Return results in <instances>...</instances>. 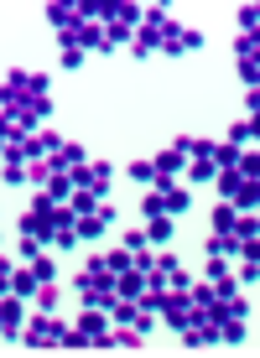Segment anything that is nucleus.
Here are the masks:
<instances>
[{
    "instance_id": "obj_18",
    "label": "nucleus",
    "mask_w": 260,
    "mask_h": 358,
    "mask_svg": "<svg viewBox=\"0 0 260 358\" xmlns=\"http://www.w3.org/2000/svg\"><path fill=\"white\" fill-rule=\"evenodd\" d=\"M234 171H240L245 182H260V156H255V151H245V156H240V166H234Z\"/></svg>"
},
{
    "instance_id": "obj_8",
    "label": "nucleus",
    "mask_w": 260,
    "mask_h": 358,
    "mask_svg": "<svg viewBox=\"0 0 260 358\" xmlns=\"http://www.w3.org/2000/svg\"><path fill=\"white\" fill-rule=\"evenodd\" d=\"M68 208H73V213H78V218H89V213H99V192H89V187H73Z\"/></svg>"
},
{
    "instance_id": "obj_9",
    "label": "nucleus",
    "mask_w": 260,
    "mask_h": 358,
    "mask_svg": "<svg viewBox=\"0 0 260 358\" xmlns=\"http://www.w3.org/2000/svg\"><path fill=\"white\" fill-rule=\"evenodd\" d=\"M203 250L224 260V255H240V239H234V234H208V239H203Z\"/></svg>"
},
{
    "instance_id": "obj_24",
    "label": "nucleus",
    "mask_w": 260,
    "mask_h": 358,
    "mask_svg": "<svg viewBox=\"0 0 260 358\" xmlns=\"http://www.w3.org/2000/svg\"><path fill=\"white\" fill-rule=\"evenodd\" d=\"M36 312H57V291L53 286H36Z\"/></svg>"
},
{
    "instance_id": "obj_21",
    "label": "nucleus",
    "mask_w": 260,
    "mask_h": 358,
    "mask_svg": "<svg viewBox=\"0 0 260 358\" xmlns=\"http://www.w3.org/2000/svg\"><path fill=\"white\" fill-rule=\"evenodd\" d=\"M250 141H255V120H250V125H245V120H240V125L229 130V145H240V151H245V145H250Z\"/></svg>"
},
{
    "instance_id": "obj_25",
    "label": "nucleus",
    "mask_w": 260,
    "mask_h": 358,
    "mask_svg": "<svg viewBox=\"0 0 260 358\" xmlns=\"http://www.w3.org/2000/svg\"><path fill=\"white\" fill-rule=\"evenodd\" d=\"M240 78H245V83H250V89H255V83H260V63H255V57H240Z\"/></svg>"
},
{
    "instance_id": "obj_1",
    "label": "nucleus",
    "mask_w": 260,
    "mask_h": 358,
    "mask_svg": "<svg viewBox=\"0 0 260 358\" xmlns=\"http://www.w3.org/2000/svg\"><path fill=\"white\" fill-rule=\"evenodd\" d=\"M78 301H83V306H109V301H115V275H109V270H99V265H83V275H78Z\"/></svg>"
},
{
    "instance_id": "obj_23",
    "label": "nucleus",
    "mask_w": 260,
    "mask_h": 358,
    "mask_svg": "<svg viewBox=\"0 0 260 358\" xmlns=\"http://www.w3.org/2000/svg\"><path fill=\"white\" fill-rule=\"evenodd\" d=\"M208 286H214V296H224V301H229V296H240V280H229V275H214Z\"/></svg>"
},
{
    "instance_id": "obj_15",
    "label": "nucleus",
    "mask_w": 260,
    "mask_h": 358,
    "mask_svg": "<svg viewBox=\"0 0 260 358\" xmlns=\"http://www.w3.org/2000/svg\"><path fill=\"white\" fill-rule=\"evenodd\" d=\"M234 21H240V36H255V27H260V6H240V10H234Z\"/></svg>"
},
{
    "instance_id": "obj_29",
    "label": "nucleus",
    "mask_w": 260,
    "mask_h": 358,
    "mask_svg": "<svg viewBox=\"0 0 260 358\" xmlns=\"http://www.w3.org/2000/svg\"><path fill=\"white\" fill-rule=\"evenodd\" d=\"M36 255H42V244H36V239H27V234H21V260H36Z\"/></svg>"
},
{
    "instance_id": "obj_27",
    "label": "nucleus",
    "mask_w": 260,
    "mask_h": 358,
    "mask_svg": "<svg viewBox=\"0 0 260 358\" xmlns=\"http://www.w3.org/2000/svg\"><path fill=\"white\" fill-rule=\"evenodd\" d=\"M130 177H135V182H156V166H151V162H135Z\"/></svg>"
},
{
    "instance_id": "obj_4",
    "label": "nucleus",
    "mask_w": 260,
    "mask_h": 358,
    "mask_svg": "<svg viewBox=\"0 0 260 358\" xmlns=\"http://www.w3.org/2000/svg\"><path fill=\"white\" fill-rule=\"evenodd\" d=\"M156 317H167V327H188L193 322V301H188V291H167V301H162V312Z\"/></svg>"
},
{
    "instance_id": "obj_26",
    "label": "nucleus",
    "mask_w": 260,
    "mask_h": 358,
    "mask_svg": "<svg viewBox=\"0 0 260 358\" xmlns=\"http://www.w3.org/2000/svg\"><path fill=\"white\" fill-rule=\"evenodd\" d=\"M125 250L130 255H146V234L141 229H125Z\"/></svg>"
},
{
    "instance_id": "obj_2",
    "label": "nucleus",
    "mask_w": 260,
    "mask_h": 358,
    "mask_svg": "<svg viewBox=\"0 0 260 358\" xmlns=\"http://www.w3.org/2000/svg\"><path fill=\"white\" fill-rule=\"evenodd\" d=\"M21 343H27V348H57V343H63V322H57L53 312H36V317L21 322Z\"/></svg>"
},
{
    "instance_id": "obj_7",
    "label": "nucleus",
    "mask_w": 260,
    "mask_h": 358,
    "mask_svg": "<svg viewBox=\"0 0 260 358\" xmlns=\"http://www.w3.org/2000/svg\"><path fill=\"white\" fill-rule=\"evenodd\" d=\"M151 166H156V177H177V171H182V166H188V156H182V151H172V145H167V151H162V156H156V162H151Z\"/></svg>"
},
{
    "instance_id": "obj_10",
    "label": "nucleus",
    "mask_w": 260,
    "mask_h": 358,
    "mask_svg": "<svg viewBox=\"0 0 260 358\" xmlns=\"http://www.w3.org/2000/svg\"><path fill=\"white\" fill-rule=\"evenodd\" d=\"M135 260H130V250L120 244V250H109V255H99V270H109V275H120V270H130Z\"/></svg>"
},
{
    "instance_id": "obj_11",
    "label": "nucleus",
    "mask_w": 260,
    "mask_h": 358,
    "mask_svg": "<svg viewBox=\"0 0 260 358\" xmlns=\"http://www.w3.org/2000/svg\"><path fill=\"white\" fill-rule=\"evenodd\" d=\"M11 296H21V301H27V296H36V275H32V265H27V270H11Z\"/></svg>"
},
{
    "instance_id": "obj_17",
    "label": "nucleus",
    "mask_w": 260,
    "mask_h": 358,
    "mask_svg": "<svg viewBox=\"0 0 260 358\" xmlns=\"http://www.w3.org/2000/svg\"><path fill=\"white\" fill-rule=\"evenodd\" d=\"M167 239H172V224L162 213V218H151V229H146V244H167Z\"/></svg>"
},
{
    "instance_id": "obj_6",
    "label": "nucleus",
    "mask_w": 260,
    "mask_h": 358,
    "mask_svg": "<svg viewBox=\"0 0 260 358\" xmlns=\"http://www.w3.org/2000/svg\"><path fill=\"white\" fill-rule=\"evenodd\" d=\"M42 16L63 31V27H73V21H78V10H73V0H53V6H42Z\"/></svg>"
},
{
    "instance_id": "obj_16",
    "label": "nucleus",
    "mask_w": 260,
    "mask_h": 358,
    "mask_svg": "<svg viewBox=\"0 0 260 358\" xmlns=\"http://www.w3.org/2000/svg\"><path fill=\"white\" fill-rule=\"evenodd\" d=\"M255 229H260V224H255V213H240V218H234V229H229V234H234L240 244H250V239H255Z\"/></svg>"
},
{
    "instance_id": "obj_3",
    "label": "nucleus",
    "mask_w": 260,
    "mask_h": 358,
    "mask_svg": "<svg viewBox=\"0 0 260 358\" xmlns=\"http://www.w3.org/2000/svg\"><path fill=\"white\" fill-rule=\"evenodd\" d=\"M21 322H27V301L0 296V338H21Z\"/></svg>"
},
{
    "instance_id": "obj_5",
    "label": "nucleus",
    "mask_w": 260,
    "mask_h": 358,
    "mask_svg": "<svg viewBox=\"0 0 260 358\" xmlns=\"http://www.w3.org/2000/svg\"><path fill=\"white\" fill-rule=\"evenodd\" d=\"M255 203H260V182H245L240 177V187L229 192V208H234V213H255Z\"/></svg>"
},
{
    "instance_id": "obj_12",
    "label": "nucleus",
    "mask_w": 260,
    "mask_h": 358,
    "mask_svg": "<svg viewBox=\"0 0 260 358\" xmlns=\"http://www.w3.org/2000/svg\"><path fill=\"white\" fill-rule=\"evenodd\" d=\"M240 156H245L240 145H214V156H208V162H214L219 171H234V166H240Z\"/></svg>"
},
{
    "instance_id": "obj_14",
    "label": "nucleus",
    "mask_w": 260,
    "mask_h": 358,
    "mask_svg": "<svg viewBox=\"0 0 260 358\" xmlns=\"http://www.w3.org/2000/svg\"><path fill=\"white\" fill-rule=\"evenodd\" d=\"M57 348H73V353H83V348H94V338L83 327H63V343H57Z\"/></svg>"
},
{
    "instance_id": "obj_28",
    "label": "nucleus",
    "mask_w": 260,
    "mask_h": 358,
    "mask_svg": "<svg viewBox=\"0 0 260 358\" xmlns=\"http://www.w3.org/2000/svg\"><path fill=\"white\" fill-rule=\"evenodd\" d=\"M167 213V208H162V192H151V197H146V218H162Z\"/></svg>"
},
{
    "instance_id": "obj_20",
    "label": "nucleus",
    "mask_w": 260,
    "mask_h": 358,
    "mask_svg": "<svg viewBox=\"0 0 260 358\" xmlns=\"http://www.w3.org/2000/svg\"><path fill=\"white\" fill-rule=\"evenodd\" d=\"M234 218H240V213H234L229 203H219V208H214V234H229V229H234Z\"/></svg>"
},
{
    "instance_id": "obj_13",
    "label": "nucleus",
    "mask_w": 260,
    "mask_h": 358,
    "mask_svg": "<svg viewBox=\"0 0 260 358\" xmlns=\"http://www.w3.org/2000/svg\"><path fill=\"white\" fill-rule=\"evenodd\" d=\"M32 265V275H36V286H53V280H57V265L53 260H47V255H36V260H27Z\"/></svg>"
},
{
    "instance_id": "obj_22",
    "label": "nucleus",
    "mask_w": 260,
    "mask_h": 358,
    "mask_svg": "<svg viewBox=\"0 0 260 358\" xmlns=\"http://www.w3.org/2000/svg\"><path fill=\"white\" fill-rule=\"evenodd\" d=\"M53 244H57V250H73V244H78V229H73V224L53 229Z\"/></svg>"
},
{
    "instance_id": "obj_19",
    "label": "nucleus",
    "mask_w": 260,
    "mask_h": 358,
    "mask_svg": "<svg viewBox=\"0 0 260 358\" xmlns=\"http://www.w3.org/2000/svg\"><path fill=\"white\" fill-rule=\"evenodd\" d=\"M182 171H188V182H214V177H219L214 162H193V166H182Z\"/></svg>"
}]
</instances>
